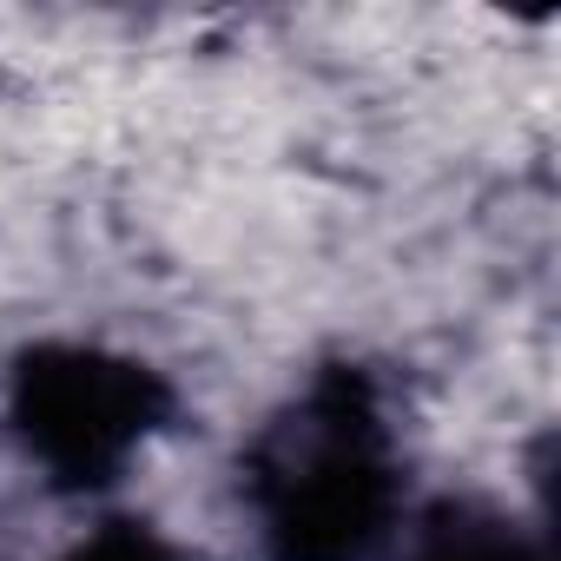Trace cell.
I'll return each instance as SVG.
<instances>
[{"mask_svg": "<svg viewBox=\"0 0 561 561\" xmlns=\"http://www.w3.org/2000/svg\"><path fill=\"white\" fill-rule=\"evenodd\" d=\"M60 561H185V548L172 535H159L152 522H139V515H113L87 541H73Z\"/></svg>", "mask_w": 561, "mask_h": 561, "instance_id": "4", "label": "cell"}, {"mask_svg": "<svg viewBox=\"0 0 561 561\" xmlns=\"http://www.w3.org/2000/svg\"><path fill=\"white\" fill-rule=\"evenodd\" d=\"M403 561H554L535 528L489 502H436L416 528Z\"/></svg>", "mask_w": 561, "mask_h": 561, "instance_id": "3", "label": "cell"}, {"mask_svg": "<svg viewBox=\"0 0 561 561\" xmlns=\"http://www.w3.org/2000/svg\"><path fill=\"white\" fill-rule=\"evenodd\" d=\"M172 383L100 344H34L8 370V430L21 456L67 495L113 489L172 423Z\"/></svg>", "mask_w": 561, "mask_h": 561, "instance_id": "2", "label": "cell"}, {"mask_svg": "<svg viewBox=\"0 0 561 561\" xmlns=\"http://www.w3.org/2000/svg\"><path fill=\"white\" fill-rule=\"evenodd\" d=\"M264 561H377L403 528V449L364 364H324L244 449Z\"/></svg>", "mask_w": 561, "mask_h": 561, "instance_id": "1", "label": "cell"}]
</instances>
